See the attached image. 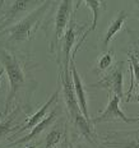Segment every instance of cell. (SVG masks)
<instances>
[{
  "instance_id": "obj_16",
  "label": "cell",
  "mask_w": 139,
  "mask_h": 148,
  "mask_svg": "<svg viewBox=\"0 0 139 148\" xmlns=\"http://www.w3.org/2000/svg\"><path fill=\"white\" fill-rule=\"evenodd\" d=\"M21 112H22V109H21V107H15L10 114H8V115L5 116V119L3 120V121H0V139L7 137L10 132L15 130V129H17V130L19 129V128H14L13 124Z\"/></svg>"
},
{
  "instance_id": "obj_23",
  "label": "cell",
  "mask_w": 139,
  "mask_h": 148,
  "mask_svg": "<svg viewBox=\"0 0 139 148\" xmlns=\"http://www.w3.org/2000/svg\"><path fill=\"white\" fill-rule=\"evenodd\" d=\"M4 72H5V69H4V68H1V69H0V79H1V77H3V74H4Z\"/></svg>"
},
{
  "instance_id": "obj_24",
  "label": "cell",
  "mask_w": 139,
  "mask_h": 148,
  "mask_svg": "<svg viewBox=\"0 0 139 148\" xmlns=\"http://www.w3.org/2000/svg\"><path fill=\"white\" fill-rule=\"evenodd\" d=\"M134 101H135V102H139V93L137 95V96H135V98H134Z\"/></svg>"
},
{
  "instance_id": "obj_19",
  "label": "cell",
  "mask_w": 139,
  "mask_h": 148,
  "mask_svg": "<svg viewBox=\"0 0 139 148\" xmlns=\"http://www.w3.org/2000/svg\"><path fill=\"white\" fill-rule=\"evenodd\" d=\"M63 137V129L60 128H54L50 133L46 137V143H45V148H55L60 143V139Z\"/></svg>"
},
{
  "instance_id": "obj_15",
  "label": "cell",
  "mask_w": 139,
  "mask_h": 148,
  "mask_svg": "<svg viewBox=\"0 0 139 148\" xmlns=\"http://www.w3.org/2000/svg\"><path fill=\"white\" fill-rule=\"evenodd\" d=\"M128 56H129V63H130V87H129L128 95H126V102L131 100V95L133 91L135 88V84L139 86V63L135 58V55L133 54L131 51L128 52Z\"/></svg>"
},
{
  "instance_id": "obj_20",
  "label": "cell",
  "mask_w": 139,
  "mask_h": 148,
  "mask_svg": "<svg viewBox=\"0 0 139 148\" xmlns=\"http://www.w3.org/2000/svg\"><path fill=\"white\" fill-rule=\"evenodd\" d=\"M58 148H72V144L69 143V140H68V139H64L63 143H61Z\"/></svg>"
},
{
  "instance_id": "obj_13",
  "label": "cell",
  "mask_w": 139,
  "mask_h": 148,
  "mask_svg": "<svg viewBox=\"0 0 139 148\" xmlns=\"http://www.w3.org/2000/svg\"><path fill=\"white\" fill-rule=\"evenodd\" d=\"M126 19H128V13L124 12V10H121L119 14L116 15L115 19L110 23L109 28H107V31H106V35H105V37H103V41H102V47L103 49H107V46H109V44L114 40L115 35L123 28V26H124Z\"/></svg>"
},
{
  "instance_id": "obj_2",
  "label": "cell",
  "mask_w": 139,
  "mask_h": 148,
  "mask_svg": "<svg viewBox=\"0 0 139 148\" xmlns=\"http://www.w3.org/2000/svg\"><path fill=\"white\" fill-rule=\"evenodd\" d=\"M52 5V1H44L42 5L37 7L35 10H32L28 15L17 22L14 26L4 28L0 31V33H5L9 35V41H29L32 38L33 33L38 28V24L45 17L46 12L49 10Z\"/></svg>"
},
{
  "instance_id": "obj_3",
  "label": "cell",
  "mask_w": 139,
  "mask_h": 148,
  "mask_svg": "<svg viewBox=\"0 0 139 148\" xmlns=\"http://www.w3.org/2000/svg\"><path fill=\"white\" fill-rule=\"evenodd\" d=\"M73 14V1L72 0H63L59 3L58 12L54 17V32H52V40L50 41V52H55L60 46V41L66 31V27L72 19Z\"/></svg>"
},
{
  "instance_id": "obj_14",
  "label": "cell",
  "mask_w": 139,
  "mask_h": 148,
  "mask_svg": "<svg viewBox=\"0 0 139 148\" xmlns=\"http://www.w3.org/2000/svg\"><path fill=\"white\" fill-rule=\"evenodd\" d=\"M32 4H40V3L38 1H24V0H17V1L12 3V5L9 7L8 12L4 14V18H3V26L0 27V31L4 29L5 27L8 26V23L17 17L18 13H21V12L28 9L29 5H32Z\"/></svg>"
},
{
  "instance_id": "obj_10",
  "label": "cell",
  "mask_w": 139,
  "mask_h": 148,
  "mask_svg": "<svg viewBox=\"0 0 139 148\" xmlns=\"http://www.w3.org/2000/svg\"><path fill=\"white\" fill-rule=\"evenodd\" d=\"M63 63L60 65L63 68L70 66V51H72L74 41H75V23L73 22V18L70 19L69 24L66 27V31L63 36Z\"/></svg>"
},
{
  "instance_id": "obj_4",
  "label": "cell",
  "mask_w": 139,
  "mask_h": 148,
  "mask_svg": "<svg viewBox=\"0 0 139 148\" xmlns=\"http://www.w3.org/2000/svg\"><path fill=\"white\" fill-rule=\"evenodd\" d=\"M116 120L124 121L126 124H134V123H139V116H126L120 109V98L116 95H111L105 111H102L98 116L91 119V123L98 124V123H109L116 121Z\"/></svg>"
},
{
  "instance_id": "obj_1",
  "label": "cell",
  "mask_w": 139,
  "mask_h": 148,
  "mask_svg": "<svg viewBox=\"0 0 139 148\" xmlns=\"http://www.w3.org/2000/svg\"><path fill=\"white\" fill-rule=\"evenodd\" d=\"M0 61H1L3 68L8 74V81H9V92L4 105V116H7L9 114V109H10L14 98L17 97L19 89L26 83L27 77L21 60L15 56L13 52L5 50V49H0Z\"/></svg>"
},
{
  "instance_id": "obj_5",
  "label": "cell",
  "mask_w": 139,
  "mask_h": 148,
  "mask_svg": "<svg viewBox=\"0 0 139 148\" xmlns=\"http://www.w3.org/2000/svg\"><path fill=\"white\" fill-rule=\"evenodd\" d=\"M59 79L63 86V97L64 102L66 105L68 112H69L70 119H74L79 112H82L79 109L78 101L75 97V92H74V84H73V78L72 73L69 72V68H63L60 65V70H59Z\"/></svg>"
},
{
  "instance_id": "obj_21",
  "label": "cell",
  "mask_w": 139,
  "mask_h": 148,
  "mask_svg": "<svg viewBox=\"0 0 139 148\" xmlns=\"http://www.w3.org/2000/svg\"><path fill=\"white\" fill-rule=\"evenodd\" d=\"M133 54L135 55V58H137V60H138V63H139V49H138V47H135V49H134V51H133Z\"/></svg>"
},
{
  "instance_id": "obj_25",
  "label": "cell",
  "mask_w": 139,
  "mask_h": 148,
  "mask_svg": "<svg viewBox=\"0 0 139 148\" xmlns=\"http://www.w3.org/2000/svg\"><path fill=\"white\" fill-rule=\"evenodd\" d=\"M134 3H135V4H137L138 7H139V0H137V1H134Z\"/></svg>"
},
{
  "instance_id": "obj_17",
  "label": "cell",
  "mask_w": 139,
  "mask_h": 148,
  "mask_svg": "<svg viewBox=\"0 0 139 148\" xmlns=\"http://www.w3.org/2000/svg\"><path fill=\"white\" fill-rule=\"evenodd\" d=\"M87 7L91 9L92 12H93V21H92V24L91 27H89V29L86 32V35L89 32H92V31L96 29V27H97V22H98V18H100V14H101V10H103L105 8H106V3L105 1H98V0H86V1H83Z\"/></svg>"
},
{
  "instance_id": "obj_12",
  "label": "cell",
  "mask_w": 139,
  "mask_h": 148,
  "mask_svg": "<svg viewBox=\"0 0 139 148\" xmlns=\"http://www.w3.org/2000/svg\"><path fill=\"white\" fill-rule=\"evenodd\" d=\"M72 121H73V124L75 125V128L79 130V133H81L86 139L89 140L92 144H96V134H94L93 124H91V120L86 118L82 112H79Z\"/></svg>"
},
{
  "instance_id": "obj_8",
  "label": "cell",
  "mask_w": 139,
  "mask_h": 148,
  "mask_svg": "<svg viewBox=\"0 0 139 148\" xmlns=\"http://www.w3.org/2000/svg\"><path fill=\"white\" fill-rule=\"evenodd\" d=\"M58 96H59V91H55V92H54V95H52V96L49 98L47 101H46V103L44 105V106L40 107V110L37 111V112L33 114V115L31 116V118H27V119H26V121H24V124L22 125V128L18 129L17 133H15L12 138H17L18 135L22 134L24 130H28V129H31V130H32V129L35 128L37 124H40V123H41L42 120L45 119L46 114H47V111L50 110V107L58 101Z\"/></svg>"
},
{
  "instance_id": "obj_18",
  "label": "cell",
  "mask_w": 139,
  "mask_h": 148,
  "mask_svg": "<svg viewBox=\"0 0 139 148\" xmlns=\"http://www.w3.org/2000/svg\"><path fill=\"white\" fill-rule=\"evenodd\" d=\"M112 60H114V50H109L107 52H105L102 56L98 59L97 64H96L93 69V73L100 74L101 72H105L106 69H109L111 64H112Z\"/></svg>"
},
{
  "instance_id": "obj_7",
  "label": "cell",
  "mask_w": 139,
  "mask_h": 148,
  "mask_svg": "<svg viewBox=\"0 0 139 148\" xmlns=\"http://www.w3.org/2000/svg\"><path fill=\"white\" fill-rule=\"evenodd\" d=\"M123 64H119L109 75H106L100 82L92 84L91 87L103 88L110 95H116L121 100L124 97V74H123Z\"/></svg>"
},
{
  "instance_id": "obj_11",
  "label": "cell",
  "mask_w": 139,
  "mask_h": 148,
  "mask_svg": "<svg viewBox=\"0 0 139 148\" xmlns=\"http://www.w3.org/2000/svg\"><path fill=\"white\" fill-rule=\"evenodd\" d=\"M56 114H58V107H55L54 111L50 114V116H47V118H45L44 120H42L40 124H37L35 128L31 130V133H28L27 135H24L23 138H21V139H17L14 140L13 143H10V146H19V144H23V143H27V142L35 139L36 137H38L40 134L42 133V132L45 130L46 128H49L52 123L56 120Z\"/></svg>"
},
{
  "instance_id": "obj_6",
  "label": "cell",
  "mask_w": 139,
  "mask_h": 148,
  "mask_svg": "<svg viewBox=\"0 0 139 148\" xmlns=\"http://www.w3.org/2000/svg\"><path fill=\"white\" fill-rule=\"evenodd\" d=\"M102 146L107 148H139V129L133 132H107Z\"/></svg>"
},
{
  "instance_id": "obj_26",
  "label": "cell",
  "mask_w": 139,
  "mask_h": 148,
  "mask_svg": "<svg viewBox=\"0 0 139 148\" xmlns=\"http://www.w3.org/2000/svg\"><path fill=\"white\" fill-rule=\"evenodd\" d=\"M27 148H35V147H27Z\"/></svg>"
},
{
  "instance_id": "obj_22",
  "label": "cell",
  "mask_w": 139,
  "mask_h": 148,
  "mask_svg": "<svg viewBox=\"0 0 139 148\" xmlns=\"http://www.w3.org/2000/svg\"><path fill=\"white\" fill-rule=\"evenodd\" d=\"M129 33H131V35H137V36H139V31H128Z\"/></svg>"
},
{
  "instance_id": "obj_9",
  "label": "cell",
  "mask_w": 139,
  "mask_h": 148,
  "mask_svg": "<svg viewBox=\"0 0 139 148\" xmlns=\"http://www.w3.org/2000/svg\"><path fill=\"white\" fill-rule=\"evenodd\" d=\"M70 73H72L74 92H75V97H77V101H78L79 109H81L83 115H84L87 119H89L88 107H87V92H86V88H84V86H83L81 75H79L78 72H77V68H75V64H74L73 58H70Z\"/></svg>"
}]
</instances>
